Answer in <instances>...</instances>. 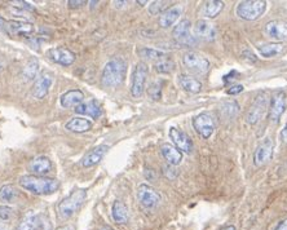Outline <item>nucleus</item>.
<instances>
[{
	"mask_svg": "<svg viewBox=\"0 0 287 230\" xmlns=\"http://www.w3.org/2000/svg\"><path fill=\"white\" fill-rule=\"evenodd\" d=\"M182 11H184V9H182V7L179 6V4L166 9V11L160 16V20H158L161 27L163 28L171 27V26L174 25V23L179 20L180 16L182 14Z\"/></svg>",
	"mask_w": 287,
	"mask_h": 230,
	"instance_id": "22",
	"label": "nucleus"
},
{
	"mask_svg": "<svg viewBox=\"0 0 287 230\" xmlns=\"http://www.w3.org/2000/svg\"><path fill=\"white\" fill-rule=\"evenodd\" d=\"M268 105V96L265 93H259L253 100V103L251 104L250 109H248L247 114H246V122L248 124L253 125L256 123H259L263 115L265 114Z\"/></svg>",
	"mask_w": 287,
	"mask_h": 230,
	"instance_id": "9",
	"label": "nucleus"
},
{
	"mask_svg": "<svg viewBox=\"0 0 287 230\" xmlns=\"http://www.w3.org/2000/svg\"><path fill=\"white\" fill-rule=\"evenodd\" d=\"M137 199L145 208H155L161 203V194L148 184L139 185L136 191Z\"/></svg>",
	"mask_w": 287,
	"mask_h": 230,
	"instance_id": "10",
	"label": "nucleus"
},
{
	"mask_svg": "<svg viewBox=\"0 0 287 230\" xmlns=\"http://www.w3.org/2000/svg\"><path fill=\"white\" fill-rule=\"evenodd\" d=\"M75 113L79 115H85V117H91L93 119H99L103 115V108L97 103L96 100H89L87 103L80 104L79 106L74 109Z\"/></svg>",
	"mask_w": 287,
	"mask_h": 230,
	"instance_id": "21",
	"label": "nucleus"
},
{
	"mask_svg": "<svg viewBox=\"0 0 287 230\" xmlns=\"http://www.w3.org/2000/svg\"><path fill=\"white\" fill-rule=\"evenodd\" d=\"M182 63L189 71H193L196 74H205L210 70V61L197 52H186L182 56Z\"/></svg>",
	"mask_w": 287,
	"mask_h": 230,
	"instance_id": "7",
	"label": "nucleus"
},
{
	"mask_svg": "<svg viewBox=\"0 0 287 230\" xmlns=\"http://www.w3.org/2000/svg\"><path fill=\"white\" fill-rule=\"evenodd\" d=\"M127 75V62L120 57H115L109 61L104 66L103 74H101V83L104 87L115 88L123 84Z\"/></svg>",
	"mask_w": 287,
	"mask_h": 230,
	"instance_id": "2",
	"label": "nucleus"
},
{
	"mask_svg": "<svg viewBox=\"0 0 287 230\" xmlns=\"http://www.w3.org/2000/svg\"><path fill=\"white\" fill-rule=\"evenodd\" d=\"M175 39L184 46H194L197 43L196 35L192 34V22L189 20H182L175 26L172 31Z\"/></svg>",
	"mask_w": 287,
	"mask_h": 230,
	"instance_id": "11",
	"label": "nucleus"
},
{
	"mask_svg": "<svg viewBox=\"0 0 287 230\" xmlns=\"http://www.w3.org/2000/svg\"><path fill=\"white\" fill-rule=\"evenodd\" d=\"M21 188L30 191L34 195H49L60 189V181L52 177L25 175L20 179Z\"/></svg>",
	"mask_w": 287,
	"mask_h": 230,
	"instance_id": "1",
	"label": "nucleus"
},
{
	"mask_svg": "<svg viewBox=\"0 0 287 230\" xmlns=\"http://www.w3.org/2000/svg\"><path fill=\"white\" fill-rule=\"evenodd\" d=\"M145 177H146V179H148V180H150V181H153V180H155V177H156L155 171L151 170V168H146V170H145Z\"/></svg>",
	"mask_w": 287,
	"mask_h": 230,
	"instance_id": "42",
	"label": "nucleus"
},
{
	"mask_svg": "<svg viewBox=\"0 0 287 230\" xmlns=\"http://www.w3.org/2000/svg\"><path fill=\"white\" fill-rule=\"evenodd\" d=\"M163 174H165V176L167 177V179L170 180H174L175 177L177 176V171L175 170L174 166H166V167H163Z\"/></svg>",
	"mask_w": 287,
	"mask_h": 230,
	"instance_id": "39",
	"label": "nucleus"
},
{
	"mask_svg": "<svg viewBox=\"0 0 287 230\" xmlns=\"http://www.w3.org/2000/svg\"><path fill=\"white\" fill-rule=\"evenodd\" d=\"M54 230H71V227L69 226V225H63V226H58L56 227Z\"/></svg>",
	"mask_w": 287,
	"mask_h": 230,
	"instance_id": "46",
	"label": "nucleus"
},
{
	"mask_svg": "<svg viewBox=\"0 0 287 230\" xmlns=\"http://www.w3.org/2000/svg\"><path fill=\"white\" fill-rule=\"evenodd\" d=\"M16 196V189L12 185H3L0 188V201L2 202H12Z\"/></svg>",
	"mask_w": 287,
	"mask_h": 230,
	"instance_id": "34",
	"label": "nucleus"
},
{
	"mask_svg": "<svg viewBox=\"0 0 287 230\" xmlns=\"http://www.w3.org/2000/svg\"><path fill=\"white\" fill-rule=\"evenodd\" d=\"M148 2H137V4H141V6H144V4H146Z\"/></svg>",
	"mask_w": 287,
	"mask_h": 230,
	"instance_id": "50",
	"label": "nucleus"
},
{
	"mask_svg": "<svg viewBox=\"0 0 287 230\" xmlns=\"http://www.w3.org/2000/svg\"><path fill=\"white\" fill-rule=\"evenodd\" d=\"M52 83H53V80H52L51 75L42 74L40 77H38L34 82V88H33V94H34L35 98H44V97L49 93Z\"/></svg>",
	"mask_w": 287,
	"mask_h": 230,
	"instance_id": "20",
	"label": "nucleus"
},
{
	"mask_svg": "<svg viewBox=\"0 0 287 230\" xmlns=\"http://www.w3.org/2000/svg\"><path fill=\"white\" fill-rule=\"evenodd\" d=\"M52 170V162L48 156L39 155L35 156L34 159L28 165V171H31L35 176H44Z\"/></svg>",
	"mask_w": 287,
	"mask_h": 230,
	"instance_id": "19",
	"label": "nucleus"
},
{
	"mask_svg": "<svg viewBox=\"0 0 287 230\" xmlns=\"http://www.w3.org/2000/svg\"><path fill=\"white\" fill-rule=\"evenodd\" d=\"M284 109H286V93L284 92H278L270 100L269 119L274 123H278L282 114L284 113Z\"/></svg>",
	"mask_w": 287,
	"mask_h": 230,
	"instance_id": "15",
	"label": "nucleus"
},
{
	"mask_svg": "<svg viewBox=\"0 0 287 230\" xmlns=\"http://www.w3.org/2000/svg\"><path fill=\"white\" fill-rule=\"evenodd\" d=\"M148 73L149 68L145 62H139L135 66L131 78V94L135 98L141 97L142 94H144Z\"/></svg>",
	"mask_w": 287,
	"mask_h": 230,
	"instance_id": "5",
	"label": "nucleus"
},
{
	"mask_svg": "<svg viewBox=\"0 0 287 230\" xmlns=\"http://www.w3.org/2000/svg\"><path fill=\"white\" fill-rule=\"evenodd\" d=\"M243 57H245V58H247V60L252 61V62H255V61H256V56L252 53V52L248 51V49H247V51L243 52Z\"/></svg>",
	"mask_w": 287,
	"mask_h": 230,
	"instance_id": "43",
	"label": "nucleus"
},
{
	"mask_svg": "<svg viewBox=\"0 0 287 230\" xmlns=\"http://www.w3.org/2000/svg\"><path fill=\"white\" fill-rule=\"evenodd\" d=\"M38 73H39V61L33 57V58H30V60L27 61V63H26L25 68H23L22 74L27 80H34L37 79Z\"/></svg>",
	"mask_w": 287,
	"mask_h": 230,
	"instance_id": "30",
	"label": "nucleus"
},
{
	"mask_svg": "<svg viewBox=\"0 0 287 230\" xmlns=\"http://www.w3.org/2000/svg\"><path fill=\"white\" fill-rule=\"evenodd\" d=\"M194 35L199 39L212 42L216 38V28L208 21L199 20L197 21L196 26H194Z\"/></svg>",
	"mask_w": 287,
	"mask_h": 230,
	"instance_id": "18",
	"label": "nucleus"
},
{
	"mask_svg": "<svg viewBox=\"0 0 287 230\" xmlns=\"http://www.w3.org/2000/svg\"><path fill=\"white\" fill-rule=\"evenodd\" d=\"M148 94L151 100H155V101L161 100V97H162V83L161 82L151 83L148 88Z\"/></svg>",
	"mask_w": 287,
	"mask_h": 230,
	"instance_id": "35",
	"label": "nucleus"
},
{
	"mask_svg": "<svg viewBox=\"0 0 287 230\" xmlns=\"http://www.w3.org/2000/svg\"><path fill=\"white\" fill-rule=\"evenodd\" d=\"M140 57L142 58H146V60H163V57H166V52L160 51V49L155 48H140L137 51Z\"/></svg>",
	"mask_w": 287,
	"mask_h": 230,
	"instance_id": "31",
	"label": "nucleus"
},
{
	"mask_svg": "<svg viewBox=\"0 0 287 230\" xmlns=\"http://www.w3.org/2000/svg\"><path fill=\"white\" fill-rule=\"evenodd\" d=\"M267 2L264 0H247L241 2L237 7V16L242 20L255 21L260 18L267 11Z\"/></svg>",
	"mask_w": 287,
	"mask_h": 230,
	"instance_id": "4",
	"label": "nucleus"
},
{
	"mask_svg": "<svg viewBox=\"0 0 287 230\" xmlns=\"http://www.w3.org/2000/svg\"><path fill=\"white\" fill-rule=\"evenodd\" d=\"M193 127L202 139L207 140L215 131V119L210 113H201L193 119Z\"/></svg>",
	"mask_w": 287,
	"mask_h": 230,
	"instance_id": "8",
	"label": "nucleus"
},
{
	"mask_svg": "<svg viewBox=\"0 0 287 230\" xmlns=\"http://www.w3.org/2000/svg\"><path fill=\"white\" fill-rule=\"evenodd\" d=\"M274 230H287V219L279 221L278 224H277L276 229H274Z\"/></svg>",
	"mask_w": 287,
	"mask_h": 230,
	"instance_id": "44",
	"label": "nucleus"
},
{
	"mask_svg": "<svg viewBox=\"0 0 287 230\" xmlns=\"http://www.w3.org/2000/svg\"><path fill=\"white\" fill-rule=\"evenodd\" d=\"M265 34L270 39L284 40L287 39V21L273 20L265 25Z\"/></svg>",
	"mask_w": 287,
	"mask_h": 230,
	"instance_id": "16",
	"label": "nucleus"
},
{
	"mask_svg": "<svg viewBox=\"0 0 287 230\" xmlns=\"http://www.w3.org/2000/svg\"><path fill=\"white\" fill-rule=\"evenodd\" d=\"M166 2H153L149 6V13L150 14H162L166 11Z\"/></svg>",
	"mask_w": 287,
	"mask_h": 230,
	"instance_id": "37",
	"label": "nucleus"
},
{
	"mask_svg": "<svg viewBox=\"0 0 287 230\" xmlns=\"http://www.w3.org/2000/svg\"><path fill=\"white\" fill-rule=\"evenodd\" d=\"M221 111L225 114V115H228V117H234V115H237V113L239 111V106L238 104L234 103V101H228V103L224 104V106L221 108Z\"/></svg>",
	"mask_w": 287,
	"mask_h": 230,
	"instance_id": "36",
	"label": "nucleus"
},
{
	"mask_svg": "<svg viewBox=\"0 0 287 230\" xmlns=\"http://www.w3.org/2000/svg\"><path fill=\"white\" fill-rule=\"evenodd\" d=\"M258 49H259L260 54L263 57H273L283 49V46L281 43H269V44H264V46L259 47Z\"/></svg>",
	"mask_w": 287,
	"mask_h": 230,
	"instance_id": "32",
	"label": "nucleus"
},
{
	"mask_svg": "<svg viewBox=\"0 0 287 230\" xmlns=\"http://www.w3.org/2000/svg\"><path fill=\"white\" fill-rule=\"evenodd\" d=\"M92 122L88 119H85L83 117H75L71 118L68 123L65 124V128L70 132H75V134H84L92 129Z\"/></svg>",
	"mask_w": 287,
	"mask_h": 230,
	"instance_id": "25",
	"label": "nucleus"
},
{
	"mask_svg": "<svg viewBox=\"0 0 287 230\" xmlns=\"http://www.w3.org/2000/svg\"><path fill=\"white\" fill-rule=\"evenodd\" d=\"M84 101V93L80 89H70L61 96L60 104L65 109H73L79 106Z\"/></svg>",
	"mask_w": 287,
	"mask_h": 230,
	"instance_id": "23",
	"label": "nucleus"
},
{
	"mask_svg": "<svg viewBox=\"0 0 287 230\" xmlns=\"http://www.w3.org/2000/svg\"><path fill=\"white\" fill-rule=\"evenodd\" d=\"M281 140L284 142V144H287V123L283 127V129L281 131Z\"/></svg>",
	"mask_w": 287,
	"mask_h": 230,
	"instance_id": "45",
	"label": "nucleus"
},
{
	"mask_svg": "<svg viewBox=\"0 0 287 230\" xmlns=\"http://www.w3.org/2000/svg\"><path fill=\"white\" fill-rule=\"evenodd\" d=\"M38 222H39V216L35 213V211L30 210L18 222L17 230H37Z\"/></svg>",
	"mask_w": 287,
	"mask_h": 230,
	"instance_id": "28",
	"label": "nucleus"
},
{
	"mask_svg": "<svg viewBox=\"0 0 287 230\" xmlns=\"http://www.w3.org/2000/svg\"><path fill=\"white\" fill-rule=\"evenodd\" d=\"M108 150H109V146L105 145V144L96 146V148H93L92 150H89L88 153L83 156L80 165L85 168L93 167V166L99 165V163L103 160L104 156H105V154L108 153Z\"/></svg>",
	"mask_w": 287,
	"mask_h": 230,
	"instance_id": "17",
	"label": "nucleus"
},
{
	"mask_svg": "<svg viewBox=\"0 0 287 230\" xmlns=\"http://www.w3.org/2000/svg\"><path fill=\"white\" fill-rule=\"evenodd\" d=\"M273 141L270 139H265L264 141L256 148L255 154H253V165H255L256 167H262L265 163L269 162V160L272 159V155H273Z\"/></svg>",
	"mask_w": 287,
	"mask_h": 230,
	"instance_id": "13",
	"label": "nucleus"
},
{
	"mask_svg": "<svg viewBox=\"0 0 287 230\" xmlns=\"http://www.w3.org/2000/svg\"><path fill=\"white\" fill-rule=\"evenodd\" d=\"M114 4H115V7L120 8V7H123L124 4H127V2H114Z\"/></svg>",
	"mask_w": 287,
	"mask_h": 230,
	"instance_id": "47",
	"label": "nucleus"
},
{
	"mask_svg": "<svg viewBox=\"0 0 287 230\" xmlns=\"http://www.w3.org/2000/svg\"><path fill=\"white\" fill-rule=\"evenodd\" d=\"M170 137L174 142V145L179 149L181 153H192L193 151V141L189 137V135H186L185 132H182L181 129L176 127L170 128Z\"/></svg>",
	"mask_w": 287,
	"mask_h": 230,
	"instance_id": "12",
	"label": "nucleus"
},
{
	"mask_svg": "<svg viewBox=\"0 0 287 230\" xmlns=\"http://www.w3.org/2000/svg\"><path fill=\"white\" fill-rule=\"evenodd\" d=\"M177 82H179L180 87H181L184 91L189 92V93H199V92L202 91V83L199 82L198 79H196L194 77H192V75H179Z\"/></svg>",
	"mask_w": 287,
	"mask_h": 230,
	"instance_id": "26",
	"label": "nucleus"
},
{
	"mask_svg": "<svg viewBox=\"0 0 287 230\" xmlns=\"http://www.w3.org/2000/svg\"><path fill=\"white\" fill-rule=\"evenodd\" d=\"M0 30L8 35L28 37L34 32V25L26 21H7L0 17Z\"/></svg>",
	"mask_w": 287,
	"mask_h": 230,
	"instance_id": "6",
	"label": "nucleus"
},
{
	"mask_svg": "<svg viewBox=\"0 0 287 230\" xmlns=\"http://www.w3.org/2000/svg\"><path fill=\"white\" fill-rule=\"evenodd\" d=\"M87 199V190L84 189H78L74 190L70 195H68L66 198H63L60 203H58V215L62 220L70 219L78 210L83 206V203Z\"/></svg>",
	"mask_w": 287,
	"mask_h": 230,
	"instance_id": "3",
	"label": "nucleus"
},
{
	"mask_svg": "<svg viewBox=\"0 0 287 230\" xmlns=\"http://www.w3.org/2000/svg\"><path fill=\"white\" fill-rule=\"evenodd\" d=\"M111 216L117 224H127L130 220V211L122 201H115L111 207Z\"/></svg>",
	"mask_w": 287,
	"mask_h": 230,
	"instance_id": "27",
	"label": "nucleus"
},
{
	"mask_svg": "<svg viewBox=\"0 0 287 230\" xmlns=\"http://www.w3.org/2000/svg\"><path fill=\"white\" fill-rule=\"evenodd\" d=\"M161 153L170 166L175 167V166H179L181 163L182 153L176 146L171 145V144H163L161 146Z\"/></svg>",
	"mask_w": 287,
	"mask_h": 230,
	"instance_id": "24",
	"label": "nucleus"
},
{
	"mask_svg": "<svg viewBox=\"0 0 287 230\" xmlns=\"http://www.w3.org/2000/svg\"><path fill=\"white\" fill-rule=\"evenodd\" d=\"M221 230H236V226L234 225H228V226L222 227Z\"/></svg>",
	"mask_w": 287,
	"mask_h": 230,
	"instance_id": "48",
	"label": "nucleus"
},
{
	"mask_svg": "<svg viewBox=\"0 0 287 230\" xmlns=\"http://www.w3.org/2000/svg\"><path fill=\"white\" fill-rule=\"evenodd\" d=\"M154 68H155L156 73H160V74H171L175 70V62L167 60V58H163V60L158 61Z\"/></svg>",
	"mask_w": 287,
	"mask_h": 230,
	"instance_id": "33",
	"label": "nucleus"
},
{
	"mask_svg": "<svg viewBox=\"0 0 287 230\" xmlns=\"http://www.w3.org/2000/svg\"><path fill=\"white\" fill-rule=\"evenodd\" d=\"M88 2H84V0H69L68 4L70 8H79V7L84 6V4H87Z\"/></svg>",
	"mask_w": 287,
	"mask_h": 230,
	"instance_id": "40",
	"label": "nucleus"
},
{
	"mask_svg": "<svg viewBox=\"0 0 287 230\" xmlns=\"http://www.w3.org/2000/svg\"><path fill=\"white\" fill-rule=\"evenodd\" d=\"M224 8V3L220 0H210L203 6V14L208 18H215L219 16L220 12Z\"/></svg>",
	"mask_w": 287,
	"mask_h": 230,
	"instance_id": "29",
	"label": "nucleus"
},
{
	"mask_svg": "<svg viewBox=\"0 0 287 230\" xmlns=\"http://www.w3.org/2000/svg\"><path fill=\"white\" fill-rule=\"evenodd\" d=\"M47 57L54 63L62 66H70L74 63L75 54L68 48L63 47H57V48H51L47 52Z\"/></svg>",
	"mask_w": 287,
	"mask_h": 230,
	"instance_id": "14",
	"label": "nucleus"
},
{
	"mask_svg": "<svg viewBox=\"0 0 287 230\" xmlns=\"http://www.w3.org/2000/svg\"><path fill=\"white\" fill-rule=\"evenodd\" d=\"M242 91H243V85L237 84V85H233V87H231V88L228 89L227 93L228 94H238V93H241Z\"/></svg>",
	"mask_w": 287,
	"mask_h": 230,
	"instance_id": "41",
	"label": "nucleus"
},
{
	"mask_svg": "<svg viewBox=\"0 0 287 230\" xmlns=\"http://www.w3.org/2000/svg\"><path fill=\"white\" fill-rule=\"evenodd\" d=\"M99 230H115V229H113L111 226H108V225H106V226H101Z\"/></svg>",
	"mask_w": 287,
	"mask_h": 230,
	"instance_id": "49",
	"label": "nucleus"
},
{
	"mask_svg": "<svg viewBox=\"0 0 287 230\" xmlns=\"http://www.w3.org/2000/svg\"><path fill=\"white\" fill-rule=\"evenodd\" d=\"M13 208H11L9 206H4L2 205L0 206V220H3V221H8L13 217Z\"/></svg>",
	"mask_w": 287,
	"mask_h": 230,
	"instance_id": "38",
	"label": "nucleus"
}]
</instances>
